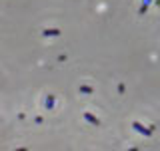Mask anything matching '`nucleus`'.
I'll list each match as a JSON object with an SVG mask.
<instances>
[]
</instances>
